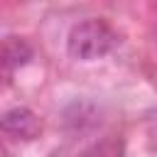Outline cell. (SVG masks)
<instances>
[{
    "label": "cell",
    "mask_w": 157,
    "mask_h": 157,
    "mask_svg": "<svg viewBox=\"0 0 157 157\" xmlns=\"http://www.w3.org/2000/svg\"><path fill=\"white\" fill-rule=\"evenodd\" d=\"M118 44V34L103 17H86L78 20L66 37V52L71 59L78 61H96L113 52Z\"/></svg>",
    "instance_id": "1"
},
{
    "label": "cell",
    "mask_w": 157,
    "mask_h": 157,
    "mask_svg": "<svg viewBox=\"0 0 157 157\" xmlns=\"http://www.w3.org/2000/svg\"><path fill=\"white\" fill-rule=\"evenodd\" d=\"M0 125H2V132L7 137L17 140V142H32L44 130L42 118L32 108H27V105H12V108H7L2 113V118H0Z\"/></svg>",
    "instance_id": "2"
},
{
    "label": "cell",
    "mask_w": 157,
    "mask_h": 157,
    "mask_svg": "<svg viewBox=\"0 0 157 157\" xmlns=\"http://www.w3.org/2000/svg\"><path fill=\"white\" fill-rule=\"evenodd\" d=\"M34 56V49L27 39L7 34L2 42V66H5V76L10 78L17 69H22L25 64H29V59Z\"/></svg>",
    "instance_id": "3"
}]
</instances>
